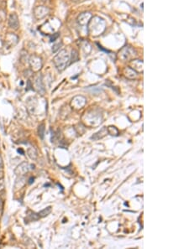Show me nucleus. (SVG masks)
Here are the masks:
<instances>
[{
    "instance_id": "obj_20",
    "label": "nucleus",
    "mask_w": 189,
    "mask_h": 249,
    "mask_svg": "<svg viewBox=\"0 0 189 249\" xmlns=\"http://www.w3.org/2000/svg\"><path fill=\"white\" fill-rule=\"evenodd\" d=\"M18 152H20V153H21V154H22V155H24V151L23 150H21V149H19V150H18Z\"/></svg>"
},
{
    "instance_id": "obj_1",
    "label": "nucleus",
    "mask_w": 189,
    "mask_h": 249,
    "mask_svg": "<svg viewBox=\"0 0 189 249\" xmlns=\"http://www.w3.org/2000/svg\"><path fill=\"white\" fill-rule=\"evenodd\" d=\"M87 27H88V33L91 35L96 37V36H99L100 34L104 33L106 29V25L104 19H101L100 17L95 16L91 18Z\"/></svg>"
},
{
    "instance_id": "obj_21",
    "label": "nucleus",
    "mask_w": 189,
    "mask_h": 249,
    "mask_svg": "<svg viewBox=\"0 0 189 249\" xmlns=\"http://www.w3.org/2000/svg\"><path fill=\"white\" fill-rule=\"evenodd\" d=\"M33 181H34V179L31 178V179H30V180H29V184H31L32 182H33Z\"/></svg>"
},
{
    "instance_id": "obj_2",
    "label": "nucleus",
    "mask_w": 189,
    "mask_h": 249,
    "mask_svg": "<svg viewBox=\"0 0 189 249\" xmlns=\"http://www.w3.org/2000/svg\"><path fill=\"white\" fill-rule=\"evenodd\" d=\"M69 61H70V56L66 50L61 51L53 59L55 66L57 68V70L60 71L65 70V68L69 63Z\"/></svg>"
},
{
    "instance_id": "obj_11",
    "label": "nucleus",
    "mask_w": 189,
    "mask_h": 249,
    "mask_svg": "<svg viewBox=\"0 0 189 249\" xmlns=\"http://www.w3.org/2000/svg\"><path fill=\"white\" fill-rule=\"evenodd\" d=\"M107 133H108V129H107V127H103L99 132H98L97 133H95L94 135L91 138H92V139H94V140H98V139H100V138H104V137L107 134Z\"/></svg>"
},
{
    "instance_id": "obj_10",
    "label": "nucleus",
    "mask_w": 189,
    "mask_h": 249,
    "mask_svg": "<svg viewBox=\"0 0 189 249\" xmlns=\"http://www.w3.org/2000/svg\"><path fill=\"white\" fill-rule=\"evenodd\" d=\"M124 75L125 77H127L128 79H135L137 77V72L133 70L130 67H125L124 69Z\"/></svg>"
},
{
    "instance_id": "obj_19",
    "label": "nucleus",
    "mask_w": 189,
    "mask_h": 249,
    "mask_svg": "<svg viewBox=\"0 0 189 249\" xmlns=\"http://www.w3.org/2000/svg\"><path fill=\"white\" fill-rule=\"evenodd\" d=\"M62 45V42L58 43V44H57V45H54V46L52 47V52H53V53L57 52V51L59 50V47H60V46H61Z\"/></svg>"
},
{
    "instance_id": "obj_16",
    "label": "nucleus",
    "mask_w": 189,
    "mask_h": 249,
    "mask_svg": "<svg viewBox=\"0 0 189 249\" xmlns=\"http://www.w3.org/2000/svg\"><path fill=\"white\" fill-rule=\"evenodd\" d=\"M71 63L78 61V52L76 51V50H72V51H71Z\"/></svg>"
},
{
    "instance_id": "obj_18",
    "label": "nucleus",
    "mask_w": 189,
    "mask_h": 249,
    "mask_svg": "<svg viewBox=\"0 0 189 249\" xmlns=\"http://www.w3.org/2000/svg\"><path fill=\"white\" fill-rule=\"evenodd\" d=\"M44 134H45V125L41 124L39 127V136L41 138H44Z\"/></svg>"
},
{
    "instance_id": "obj_6",
    "label": "nucleus",
    "mask_w": 189,
    "mask_h": 249,
    "mask_svg": "<svg viewBox=\"0 0 189 249\" xmlns=\"http://www.w3.org/2000/svg\"><path fill=\"white\" fill-rule=\"evenodd\" d=\"M87 100L82 96H76L71 100V106L75 109H81L85 106Z\"/></svg>"
},
{
    "instance_id": "obj_14",
    "label": "nucleus",
    "mask_w": 189,
    "mask_h": 249,
    "mask_svg": "<svg viewBox=\"0 0 189 249\" xmlns=\"http://www.w3.org/2000/svg\"><path fill=\"white\" fill-rule=\"evenodd\" d=\"M107 129H108V133L110 135H112V136H118V130L115 127L110 126Z\"/></svg>"
},
{
    "instance_id": "obj_8",
    "label": "nucleus",
    "mask_w": 189,
    "mask_h": 249,
    "mask_svg": "<svg viewBox=\"0 0 189 249\" xmlns=\"http://www.w3.org/2000/svg\"><path fill=\"white\" fill-rule=\"evenodd\" d=\"M9 25L10 28L14 29H18L19 27V21L18 15L16 14H11L10 18H9Z\"/></svg>"
},
{
    "instance_id": "obj_5",
    "label": "nucleus",
    "mask_w": 189,
    "mask_h": 249,
    "mask_svg": "<svg viewBox=\"0 0 189 249\" xmlns=\"http://www.w3.org/2000/svg\"><path fill=\"white\" fill-rule=\"evenodd\" d=\"M50 13V10L49 8L46 7V6H37L36 8H35L34 10V16L35 17V19H42L45 17H46L48 14Z\"/></svg>"
},
{
    "instance_id": "obj_13",
    "label": "nucleus",
    "mask_w": 189,
    "mask_h": 249,
    "mask_svg": "<svg viewBox=\"0 0 189 249\" xmlns=\"http://www.w3.org/2000/svg\"><path fill=\"white\" fill-rule=\"evenodd\" d=\"M35 86H36L39 92H40L42 94L45 92V88H44V86H43L41 77H38L37 79L35 80Z\"/></svg>"
},
{
    "instance_id": "obj_12",
    "label": "nucleus",
    "mask_w": 189,
    "mask_h": 249,
    "mask_svg": "<svg viewBox=\"0 0 189 249\" xmlns=\"http://www.w3.org/2000/svg\"><path fill=\"white\" fill-rule=\"evenodd\" d=\"M28 171V165L26 163H23L21 165L18 166V168L15 170V173L18 174H24Z\"/></svg>"
},
{
    "instance_id": "obj_22",
    "label": "nucleus",
    "mask_w": 189,
    "mask_h": 249,
    "mask_svg": "<svg viewBox=\"0 0 189 249\" xmlns=\"http://www.w3.org/2000/svg\"><path fill=\"white\" fill-rule=\"evenodd\" d=\"M72 1H74V2H77V1H79V0H72Z\"/></svg>"
},
{
    "instance_id": "obj_4",
    "label": "nucleus",
    "mask_w": 189,
    "mask_h": 249,
    "mask_svg": "<svg viewBox=\"0 0 189 249\" xmlns=\"http://www.w3.org/2000/svg\"><path fill=\"white\" fill-rule=\"evenodd\" d=\"M29 65L34 72H37L42 68V59L36 55H33L29 57Z\"/></svg>"
},
{
    "instance_id": "obj_15",
    "label": "nucleus",
    "mask_w": 189,
    "mask_h": 249,
    "mask_svg": "<svg viewBox=\"0 0 189 249\" xmlns=\"http://www.w3.org/2000/svg\"><path fill=\"white\" fill-rule=\"evenodd\" d=\"M51 212V207H47V208H46V209L42 210L41 212H39V216H41V217H44V216H48Z\"/></svg>"
},
{
    "instance_id": "obj_3",
    "label": "nucleus",
    "mask_w": 189,
    "mask_h": 249,
    "mask_svg": "<svg viewBox=\"0 0 189 249\" xmlns=\"http://www.w3.org/2000/svg\"><path fill=\"white\" fill-rule=\"evenodd\" d=\"M136 56H137V51H135V49H134L129 45L122 48L118 54V59L123 61H132Z\"/></svg>"
},
{
    "instance_id": "obj_9",
    "label": "nucleus",
    "mask_w": 189,
    "mask_h": 249,
    "mask_svg": "<svg viewBox=\"0 0 189 249\" xmlns=\"http://www.w3.org/2000/svg\"><path fill=\"white\" fill-rule=\"evenodd\" d=\"M130 66L136 72H143V61L140 60H132L130 61Z\"/></svg>"
},
{
    "instance_id": "obj_17",
    "label": "nucleus",
    "mask_w": 189,
    "mask_h": 249,
    "mask_svg": "<svg viewBox=\"0 0 189 249\" xmlns=\"http://www.w3.org/2000/svg\"><path fill=\"white\" fill-rule=\"evenodd\" d=\"M32 149H33V148L29 149L28 150V154H29V157H30L31 159H34V160H35V159L37 158V153H36L35 149H34V152H32Z\"/></svg>"
},
{
    "instance_id": "obj_7",
    "label": "nucleus",
    "mask_w": 189,
    "mask_h": 249,
    "mask_svg": "<svg viewBox=\"0 0 189 249\" xmlns=\"http://www.w3.org/2000/svg\"><path fill=\"white\" fill-rule=\"evenodd\" d=\"M93 17V15L89 12H84L77 17V23L79 24V25L82 26H86L88 25V22L90 21L91 18Z\"/></svg>"
}]
</instances>
